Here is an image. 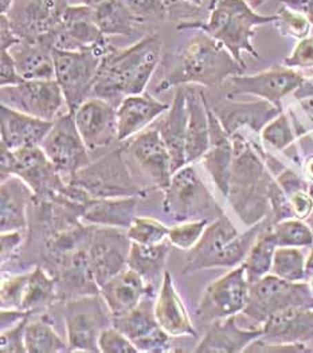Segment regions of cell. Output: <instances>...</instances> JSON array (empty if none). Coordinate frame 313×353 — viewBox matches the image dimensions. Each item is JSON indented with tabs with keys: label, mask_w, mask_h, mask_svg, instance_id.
<instances>
[{
	"label": "cell",
	"mask_w": 313,
	"mask_h": 353,
	"mask_svg": "<svg viewBox=\"0 0 313 353\" xmlns=\"http://www.w3.org/2000/svg\"><path fill=\"white\" fill-rule=\"evenodd\" d=\"M161 54V39L155 34L145 35L125 50L106 51L93 96L110 100L144 93L156 70Z\"/></svg>",
	"instance_id": "6da1fadb"
},
{
	"label": "cell",
	"mask_w": 313,
	"mask_h": 353,
	"mask_svg": "<svg viewBox=\"0 0 313 353\" xmlns=\"http://www.w3.org/2000/svg\"><path fill=\"white\" fill-rule=\"evenodd\" d=\"M245 70L223 45L199 30L176 57L174 68L160 82L159 92L188 83L215 89Z\"/></svg>",
	"instance_id": "7a4b0ae2"
},
{
	"label": "cell",
	"mask_w": 313,
	"mask_h": 353,
	"mask_svg": "<svg viewBox=\"0 0 313 353\" xmlns=\"http://www.w3.org/2000/svg\"><path fill=\"white\" fill-rule=\"evenodd\" d=\"M230 137L234 145V161L228 198L242 222L253 226L266 218L273 180L257 147L239 132Z\"/></svg>",
	"instance_id": "3957f363"
},
{
	"label": "cell",
	"mask_w": 313,
	"mask_h": 353,
	"mask_svg": "<svg viewBox=\"0 0 313 353\" xmlns=\"http://www.w3.org/2000/svg\"><path fill=\"white\" fill-rule=\"evenodd\" d=\"M277 15H261L246 0H216L210 11L206 22H187L178 30H202L211 38L223 45L236 62L246 68L242 54L248 52L259 58V51L253 45L256 28L274 23Z\"/></svg>",
	"instance_id": "277c9868"
},
{
	"label": "cell",
	"mask_w": 313,
	"mask_h": 353,
	"mask_svg": "<svg viewBox=\"0 0 313 353\" xmlns=\"http://www.w3.org/2000/svg\"><path fill=\"white\" fill-rule=\"evenodd\" d=\"M270 226L267 219L239 234L230 219L221 214L206 228L198 243L188 250L183 273L190 274L214 268H234L242 263L257 238Z\"/></svg>",
	"instance_id": "5b68a950"
},
{
	"label": "cell",
	"mask_w": 313,
	"mask_h": 353,
	"mask_svg": "<svg viewBox=\"0 0 313 353\" xmlns=\"http://www.w3.org/2000/svg\"><path fill=\"white\" fill-rule=\"evenodd\" d=\"M106 49L86 51L52 50L55 81L58 82L69 112H76L93 93Z\"/></svg>",
	"instance_id": "8992f818"
},
{
	"label": "cell",
	"mask_w": 313,
	"mask_h": 353,
	"mask_svg": "<svg viewBox=\"0 0 313 353\" xmlns=\"http://www.w3.org/2000/svg\"><path fill=\"white\" fill-rule=\"evenodd\" d=\"M313 309V294L308 281L293 282L266 274L249 288V301L243 313L263 324L270 316L292 309Z\"/></svg>",
	"instance_id": "52a82bcc"
},
{
	"label": "cell",
	"mask_w": 313,
	"mask_h": 353,
	"mask_svg": "<svg viewBox=\"0 0 313 353\" xmlns=\"http://www.w3.org/2000/svg\"><path fill=\"white\" fill-rule=\"evenodd\" d=\"M164 194V211L181 223L198 221L210 214H223L194 167L184 165L176 171Z\"/></svg>",
	"instance_id": "ba28073f"
},
{
	"label": "cell",
	"mask_w": 313,
	"mask_h": 353,
	"mask_svg": "<svg viewBox=\"0 0 313 353\" xmlns=\"http://www.w3.org/2000/svg\"><path fill=\"white\" fill-rule=\"evenodd\" d=\"M41 148L66 184H70L77 172L92 163L76 125L74 113L69 110L52 121V128L41 143Z\"/></svg>",
	"instance_id": "9c48e42d"
},
{
	"label": "cell",
	"mask_w": 313,
	"mask_h": 353,
	"mask_svg": "<svg viewBox=\"0 0 313 353\" xmlns=\"http://www.w3.org/2000/svg\"><path fill=\"white\" fill-rule=\"evenodd\" d=\"M72 184L82 188L90 198H128L140 194L120 150L110 152L101 160L82 168Z\"/></svg>",
	"instance_id": "30bf717a"
},
{
	"label": "cell",
	"mask_w": 313,
	"mask_h": 353,
	"mask_svg": "<svg viewBox=\"0 0 313 353\" xmlns=\"http://www.w3.org/2000/svg\"><path fill=\"white\" fill-rule=\"evenodd\" d=\"M0 101L17 112L54 121L65 101L55 79H32L0 89Z\"/></svg>",
	"instance_id": "8fae6325"
},
{
	"label": "cell",
	"mask_w": 313,
	"mask_h": 353,
	"mask_svg": "<svg viewBox=\"0 0 313 353\" xmlns=\"http://www.w3.org/2000/svg\"><path fill=\"white\" fill-rule=\"evenodd\" d=\"M249 288L245 266L239 263L205 290L198 307L199 314L205 320L215 321L243 312L249 301Z\"/></svg>",
	"instance_id": "7c38bea8"
},
{
	"label": "cell",
	"mask_w": 313,
	"mask_h": 353,
	"mask_svg": "<svg viewBox=\"0 0 313 353\" xmlns=\"http://www.w3.org/2000/svg\"><path fill=\"white\" fill-rule=\"evenodd\" d=\"M307 82L305 76L287 66H273L254 76L232 77L229 90L232 94H249L269 101L283 109L281 101Z\"/></svg>",
	"instance_id": "4fadbf2b"
},
{
	"label": "cell",
	"mask_w": 313,
	"mask_h": 353,
	"mask_svg": "<svg viewBox=\"0 0 313 353\" xmlns=\"http://www.w3.org/2000/svg\"><path fill=\"white\" fill-rule=\"evenodd\" d=\"M66 0H15L7 14L14 32L23 39L52 37L61 23Z\"/></svg>",
	"instance_id": "5bb4252c"
},
{
	"label": "cell",
	"mask_w": 313,
	"mask_h": 353,
	"mask_svg": "<svg viewBox=\"0 0 313 353\" xmlns=\"http://www.w3.org/2000/svg\"><path fill=\"white\" fill-rule=\"evenodd\" d=\"M14 153L15 167L12 175L26 181L38 201L58 202L68 184L59 176L41 145L25 147Z\"/></svg>",
	"instance_id": "9a60e30c"
},
{
	"label": "cell",
	"mask_w": 313,
	"mask_h": 353,
	"mask_svg": "<svg viewBox=\"0 0 313 353\" xmlns=\"http://www.w3.org/2000/svg\"><path fill=\"white\" fill-rule=\"evenodd\" d=\"M52 37L54 48L59 50L86 51L108 48L105 35L96 23L94 8L85 4H68L61 23Z\"/></svg>",
	"instance_id": "2e32d148"
},
{
	"label": "cell",
	"mask_w": 313,
	"mask_h": 353,
	"mask_svg": "<svg viewBox=\"0 0 313 353\" xmlns=\"http://www.w3.org/2000/svg\"><path fill=\"white\" fill-rule=\"evenodd\" d=\"M131 239L116 228H94L89 243V258L96 281L101 288L128 268Z\"/></svg>",
	"instance_id": "e0dca14e"
},
{
	"label": "cell",
	"mask_w": 313,
	"mask_h": 353,
	"mask_svg": "<svg viewBox=\"0 0 313 353\" xmlns=\"http://www.w3.org/2000/svg\"><path fill=\"white\" fill-rule=\"evenodd\" d=\"M65 320L70 351L100 352L99 337L108 319L97 297H83L68 303Z\"/></svg>",
	"instance_id": "ac0fdd59"
},
{
	"label": "cell",
	"mask_w": 313,
	"mask_h": 353,
	"mask_svg": "<svg viewBox=\"0 0 313 353\" xmlns=\"http://www.w3.org/2000/svg\"><path fill=\"white\" fill-rule=\"evenodd\" d=\"M74 119L88 151H100L119 141L117 109L106 100L88 99L74 112Z\"/></svg>",
	"instance_id": "d6986e66"
},
{
	"label": "cell",
	"mask_w": 313,
	"mask_h": 353,
	"mask_svg": "<svg viewBox=\"0 0 313 353\" xmlns=\"http://www.w3.org/2000/svg\"><path fill=\"white\" fill-rule=\"evenodd\" d=\"M114 328L123 332L140 352L170 351V334L157 323L150 301H141L124 316L113 317Z\"/></svg>",
	"instance_id": "ffe728a7"
},
{
	"label": "cell",
	"mask_w": 313,
	"mask_h": 353,
	"mask_svg": "<svg viewBox=\"0 0 313 353\" xmlns=\"http://www.w3.org/2000/svg\"><path fill=\"white\" fill-rule=\"evenodd\" d=\"M127 150L157 187L165 191L172 177V160L156 128L139 133Z\"/></svg>",
	"instance_id": "44dd1931"
},
{
	"label": "cell",
	"mask_w": 313,
	"mask_h": 353,
	"mask_svg": "<svg viewBox=\"0 0 313 353\" xmlns=\"http://www.w3.org/2000/svg\"><path fill=\"white\" fill-rule=\"evenodd\" d=\"M210 124L209 151L203 156V164L219 191L228 196L234 161V145L230 134L225 130L219 119L208 103Z\"/></svg>",
	"instance_id": "7402d4cb"
},
{
	"label": "cell",
	"mask_w": 313,
	"mask_h": 353,
	"mask_svg": "<svg viewBox=\"0 0 313 353\" xmlns=\"http://www.w3.org/2000/svg\"><path fill=\"white\" fill-rule=\"evenodd\" d=\"M261 339L269 343L308 344L313 341V309L292 307L270 316L262 324Z\"/></svg>",
	"instance_id": "603a6c76"
},
{
	"label": "cell",
	"mask_w": 313,
	"mask_h": 353,
	"mask_svg": "<svg viewBox=\"0 0 313 353\" xmlns=\"http://www.w3.org/2000/svg\"><path fill=\"white\" fill-rule=\"evenodd\" d=\"M1 143L17 151L25 147L41 145L52 128V121L37 119L1 105Z\"/></svg>",
	"instance_id": "cb8c5ba5"
},
{
	"label": "cell",
	"mask_w": 313,
	"mask_h": 353,
	"mask_svg": "<svg viewBox=\"0 0 313 353\" xmlns=\"http://www.w3.org/2000/svg\"><path fill=\"white\" fill-rule=\"evenodd\" d=\"M168 109L170 106L167 103L159 101L147 93L124 97L117 108L119 141L141 133Z\"/></svg>",
	"instance_id": "d4e9b609"
},
{
	"label": "cell",
	"mask_w": 313,
	"mask_h": 353,
	"mask_svg": "<svg viewBox=\"0 0 313 353\" xmlns=\"http://www.w3.org/2000/svg\"><path fill=\"white\" fill-rule=\"evenodd\" d=\"M188 110L185 99V86L176 89L174 102L168 109L167 116L159 121L156 129L171 154L172 175L187 164L185 140H187Z\"/></svg>",
	"instance_id": "484cf974"
},
{
	"label": "cell",
	"mask_w": 313,
	"mask_h": 353,
	"mask_svg": "<svg viewBox=\"0 0 313 353\" xmlns=\"http://www.w3.org/2000/svg\"><path fill=\"white\" fill-rule=\"evenodd\" d=\"M262 333V328H241L239 325H236L235 316H230L222 320H215L206 332V336L195 348V352H243L253 341L261 339Z\"/></svg>",
	"instance_id": "4316f807"
},
{
	"label": "cell",
	"mask_w": 313,
	"mask_h": 353,
	"mask_svg": "<svg viewBox=\"0 0 313 353\" xmlns=\"http://www.w3.org/2000/svg\"><path fill=\"white\" fill-rule=\"evenodd\" d=\"M185 99L188 110L185 160L187 164H191L203 159L209 151V112L205 94L198 88L185 86Z\"/></svg>",
	"instance_id": "83f0119b"
},
{
	"label": "cell",
	"mask_w": 313,
	"mask_h": 353,
	"mask_svg": "<svg viewBox=\"0 0 313 353\" xmlns=\"http://www.w3.org/2000/svg\"><path fill=\"white\" fill-rule=\"evenodd\" d=\"M52 37L41 39H23L10 49L18 72L25 81L52 79L54 68Z\"/></svg>",
	"instance_id": "f1b7e54d"
},
{
	"label": "cell",
	"mask_w": 313,
	"mask_h": 353,
	"mask_svg": "<svg viewBox=\"0 0 313 353\" xmlns=\"http://www.w3.org/2000/svg\"><path fill=\"white\" fill-rule=\"evenodd\" d=\"M218 108L219 109L214 108L212 110L230 136L245 126L254 132H260L273 119L283 113L281 108L265 100L259 102H239Z\"/></svg>",
	"instance_id": "f546056e"
},
{
	"label": "cell",
	"mask_w": 313,
	"mask_h": 353,
	"mask_svg": "<svg viewBox=\"0 0 313 353\" xmlns=\"http://www.w3.org/2000/svg\"><path fill=\"white\" fill-rule=\"evenodd\" d=\"M154 310L159 325L167 334L172 337H196V332L190 321L182 299L178 294L172 282V277L168 272H164L163 283Z\"/></svg>",
	"instance_id": "4dcf8cb0"
},
{
	"label": "cell",
	"mask_w": 313,
	"mask_h": 353,
	"mask_svg": "<svg viewBox=\"0 0 313 353\" xmlns=\"http://www.w3.org/2000/svg\"><path fill=\"white\" fill-rule=\"evenodd\" d=\"M148 290L150 288L145 285V279L133 269L127 268L105 283L101 288V294L109 313L113 317H120L141 303Z\"/></svg>",
	"instance_id": "1f68e13d"
},
{
	"label": "cell",
	"mask_w": 313,
	"mask_h": 353,
	"mask_svg": "<svg viewBox=\"0 0 313 353\" xmlns=\"http://www.w3.org/2000/svg\"><path fill=\"white\" fill-rule=\"evenodd\" d=\"M136 196L89 198L79 207L77 215L97 226L130 228L136 218Z\"/></svg>",
	"instance_id": "d6a6232c"
},
{
	"label": "cell",
	"mask_w": 313,
	"mask_h": 353,
	"mask_svg": "<svg viewBox=\"0 0 313 353\" xmlns=\"http://www.w3.org/2000/svg\"><path fill=\"white\" fill-rule=\"evenodd\" d=\"M32 198V190L21 177L12 175L1 181V232L27 228V207Z\"/></svg>",
	"instance_id": "836d02e7"
},
{
	"label": "cell",
	"mask_w": 313,
	"mask_h": 353,
	"mask_svg": "<svg viewBox=\"0 0 313 353\" xmlns=\"http://www.w3.org/2000/svg\"><path fill=\"white\" fill-rule=\"evenodd\" d=\"M172 246L170 239L157 245H140L132 242L128 254V268L137 272L145 281L152 282L163 270Z\"/></svg>",
	"instance_id": "e575fe53"
},
{
	"label": "cell",
	"mask_w": 313,
	"mask_h": 353,
	"mask_svg": "<svg viewBox=\"0 0 313 353\" xmlns=\"http://www.w3.org/2000/svg\"><path fill=\"white\" fill-rule=\"evenodd\" d=\"M96 23L106 35L130 37L141 25L120 0H106L94 8Z\"/></svg>",
	"instance_id": "d590c367"
},
{
	"label": "cell",
	"mask_w": 313,
	"mask_h": 353,
	"mask_svg": "<svg viewBox=\"0 0 313 353\" xmlns=\"http://www.w3.org/2000/svg\"><path fill=\"white\" fill-rule=\"evenodd\" d=\"M55 281L42 268H35L27 273L26 282L22 290L19 310L34 312L55 300Z\"/></svg>",
	"instance_id": "8d00e7d4"
},
{
	"label": "cell",
	"mask_w": 313,
	"mask_h": 353,
	"mask_svg": "<svg viewBox=\"0 0 313 353\" xmlns=\"http://www.w3.org/2000/svg\"><path fill=\"white\" fill-rule=\"evenodd\" d=\"M269 228L270 226L262 231L252 249L248 252L245 261L242 262L249 283L257 282L272 270L273 256L277 246L269 235Z\"/></svg>",
	"instance_id": "74e56055"
},
{
	"label": "cell",
	"mask_w": 313,
	"mask_h": 353,
	"mask_svg": "<svg viewBox=\"0 0 313 353\" xmlns=\"http://www.w3.org/2000/svg\"><path fill=\"white\" fill-rule=\"evenodd\" d=\"M269 235L277 248H311L313 246L312 228L301 219L289 218L269 228Z\"/></svg>",
	"instance_id": "f35d334b"
},
{
	"label": "cell",
	"mask_w": 313,
	"mask_h": 353,
	"mask_svg": "<svg viewBox=\"0 0 313 353\" xmlns=\"http://www.w3.org/2000/svg\"><path fill=\"white\" fill-rule=\"evenodd\" d=\"M25 344L28 353L69 352L70 348L58 336L52 324L35 321L27 324Z\"/></svg>",
	"instance_id": "ab89813d"
},
{
	"label": "cell",
	"mask_w": 313,
	"mask_h": 353,
	"mask_svg": "<svg viewBox=\"0 0 313 353\" xmlns=\"http://www.w3.org/2000/svg\"><path fill=\"white\" fill-rule=\"evenodd\" d=\"M305 265L307 259L299 248H277L273 256L272 272L274 276L287 281H307Z\"/></svg>",
	"instance_id": "60d3db41"
},
{
	"label": "cell",
	"mask_w": 313,
	"mask_h": 353,
	"mask_svg": "<svg viewBox=\"0 0 313 353\" xmlns=\"http://www.w3.org/2000/svg\"><path fill=\"white\" fill-rule=\"evenodd\" d=\"M127 234L132 242L140 245H157L168 239L170 228L154 218L136 216Z\"/></svg>",
	"instance_id": "b9f144b4"
},
{
	"label": "cell",
	"mask_w": 313,
	"mask_h": 353,
	"mask_svg": "<svg viewBox=\"0 0 313 353\" xmlns=\"http://www.w3.org/2000/svg\"><path fill=\"white\" fill-rule=\"evenodd\" d=\"M276 15L277 19L273 25L281 35L294 38L297 41L311 35L312 25L310 23V21L301 14L290 10L287 6L283 4V7L279 10Z\"/></svg>",
	"instance_id": "7bdbcfd3"
},
{
	"label": "cell",
	"mask_w": 313,
	"mask_h": 353,
	"mask_svg": "<svg viewBox=\"0 0 313 353\" xmlns=\"http://www.w3.org/2000/svg\"><path fill=\"white\" fill-rule=\"evenodd\" d=\"M262 140L277 151H284L294 141V133L285 113H280L261 130Z\"/></svg>",
	"instance_id": "ee69618b"
},
{
	"label": "cell",
	"mask_w": 313,
	"mask_h": 353,
	"mask_svg": "<svg viewBox=\"0 0 313 353\" xmlns=\"http://www.w3.org/2000/svg\"><path fill=\"white\" fill-rule=\"evenodd\" d=\"M208 223H209L208 219L182 222L181 225L170 228L168 239L174 246L182 250H191L203 235L205 230L208 228Z\"/></svg>",
	"instance_id": "f6af8a7d"
},
{
	"label": "cell",
	"mask_w": 313,
	"mask_h": 353,
	"mask_svg": "<svg viewBox=\"0 0 313 353\" xmlns=\"http://www.w3.org/2000/svg\"><path fill=\"white\" fill-rule=\"evenodd\" d=\"M132 15L141 23L164 19L167 6L164 0H120Z\"/></svg>",
	"instance_id": "bcb514c9"
},
{
	"label": "cell",
	"mask_w": 313,
	"mask_h": 353,
	"mask_svg": "<svg viewBox=\"0 0 313 353\" xmlns=\"http://www.w3.org/2000/svg\"><path fill=\"white\" fill-rule=\"evenodd\" d=\"M99 348L103 353H139L131 340L117 328H105L99 337Z\"/></svg>",
	"instance_id": "7dc6e473"
},
{
	"label": "cell",
	"mask_w": 313,
	"mask_h": 353,
	"mask_svg": "<svg viewBox=\"0 0 313 353\" xmlns=\"http://www.w3.org/2000/svg\"><path fill=\"white\" fill-rule=\"evenodd\" d=\"M27 316L23 320H21L18 324L8 329L1 330L0 337V350L3 353H23L27 352L26 344H25V332L28 324Z\"/></svg>",
	"instance_id": "c3c4849f"
},
{
	"label": "cell",
	"mask_w": 313,
	"mask_h": 353,
	"mask_svg": "<svg viewBox=\"0 0 313 353\" xmlns=\"http://www.w3.org/2000/svg\"><path fill=\"white\" fill-rule=\"evenodd\" d=\"M284 65L290 69H313V37L300 39L290 55L284 59Z\"/></svg>",
	"instance_id": "681fc988"
},
{
	"label": "cell",
	"mask_w": 313,
	"mask_h": 353,
	"mask_svg": "<svg viewBox=\"0 0 313 353\" xmlns=\"http://www.w3.org/2000/svg\"><path fill=\"white\" fill-rule=\"evenodd\" d=\"M287 198L294 218L301 221L311 218L313 212V199L310 194V188L299 190L290 194Z\"/></svg>",
	"instance_id": "f907efd6"
},
{
	"label": "cell",
	"mask_w": 313,
	"mask_h": 353,
	"mask_svg": "<svg viewBox=\"0 0 313 353\" xmlns=\"http://www.w3.org/2000/svg\"><path fill=\"white\" fill-rule=\"evenodd\" d=\"M25 79L21 77L17 63L10 50H1L0 59V86H12L22 83Z\"/></svg>",
	"instance_id": "816d5d0a"
},
{
	"label": "cell",
	"mask_w": 313,
	"mask_h": 353,
	"mask_svg": "<svg viewBox=\"0 0 313 353\" xmlns=\"http://www.w3.org/2000/svg\"><path fill=\"white\" fill-rule=\"evenodd\" d=\"M0 22H1L0 23V32H1L0 34V48H1V50H10L15 45H18L22 39L14 32L6 15L1 14Z\"/></svg>",
	"instance_id": "f5cc1de1"
},
{
	"label": "cell",
	"mask_w": 313,
	"mask_h": 353,
	"mask_svg": "<svg viewBox=\"0 0 313 353\" xmlns=\"http://www.w3.org/2000/svg\"><path fill=\"white\" fill-rule=\"evenodd\" d=\"M21 242H22L21 231L1 232V262L3 263L11 255V252H15V249L21 245Z\"/></svg>",
	"instance_id": "db71d44e"
},
{
	"label": "cell",
	"mask_w": 313,
	"mask_h": 353,
	"mask_svg": "<svg viewBox=\"0 0 313 353\" xmlns=\"http://www.w3.org/2000/svg\"><path fill=\"white\" fill-rule=\"evenodd\" d=\"M283 4L305 17L313 26V0H283Z\"/></svg>",
	"instance_id": "11a10c76"
},
{
	"label": "cell",
	"mask_w": 313,
	"mask_h": 353,
	"mask_svg": "<svg viewBox=\"0 0 313 353\" xmlns=\"http://www.w3.org/2000/svg\"><path fill=\"white\" fill-rule=\"evenodd\" d=\"M303 171H304L305 177L313 183V156L307 160V163L304 164V170Z\"/></svg>",
	"instance_id": "9f6ffc18"
},
{
	"label": "cell",
	"mask_w": 313,
	"mask_h": 353,
	"mask_svg": "<svg viewBox=\"0 0 313 353\" xmlns=\"http://www.w3.org/2000/svg\"><path fill=\"white\" fill-rule=\"evenodd\" d=\"M15 0H0V12L1 14H7L10 11V8L12 7Z\"/></svg>",
	"instance_id": "6f0895ef"
},
{
	"label": "cell",
	"mask_w": 313,
	"mask_h": 353,
	"mask_svg": "<svg viewBox=\"0 0 313 353\" xmlns=\"http://www.w3.org/2000/svg\"><path fill=\"white\" fill-rule=\"evenodd\" d=\"M305 272H307V278L313 276V249L308 259H307V265H305Z\"/></svg>",
	"instance_id": "680465c9"
},
{
	"label": "cell",
	"mask_w": 313,
	"mask_h": 353,
	"mask_svg": "<svg viewBox=\"0 0 313 353\" xmlns=\"http://www.w3.org/2000/svg\"><path fill=\"white\" fill-rule=\"evenodd\" d=\"M79 1H81V4H85V6H89V7L96 8L97 6L103 4L106 0H79Z\"/></svg>",
	"instance_id": "91938a15"
},
{
	"label": "cell",
	"mask_w": 313,
	"mask_h": 353,
	"mask_svg": "<svg viewBox=\"0 0 313 353\" xmlns=\"http://www.w3.org/2000/svg\"><path fill=\"white\" fill-rule=\"evenodd\" d=\"M253 8H257V7H260V6H262L266 0H246Z\"/></svg>",
	"instance_id": "94428289"
},
{
	"label": "cell",
	"mask_w": 313,
	"mask_h": 353,
	"mask_svg": "<svg viewBox=\"0 0 313 353\" xmlns=\"http://www.w3.org/2000/svg\"><path fill=\"white\" fill-rule=\"evenodd\" d=\"M181 1L190 3V4H194V6H202V3H203V0H181Z\"/></svg>",
	"instance_id": "6125c7cd"
},
{
	"label": "cell",
	"mask_w": 313,
	"mask_h": 353,
	"mask_svg": "<svg viewBox=\"0 0 313 353\" xmlns=\"http://www.w3.org/2000/svg\"><path fill=\"white\" fill-rule=\"evenodd\" d=\"M307 281H308V283H310V288H311V292H312L313 294V276L307 278Z\"/></svg>",
	"instance_id": "be15d7a7"
}]
</instances>
